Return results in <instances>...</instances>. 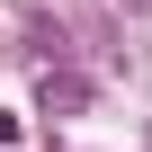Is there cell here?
<instances>
[{
    "label": "cell",
    "instance_id": "cell-3",
    "mask_svg": "<svg viewBox=\"0 0 152 152\" xmlns=\"http://www.w3.org/2000/svg\"><path fill=\"white\" fill-rule=\"evenodd\" d=\"M125 9H152V0H125Z\"/></svg>",
    "mask_w": 152,
    "mask_h": 152
},
{
    "label": "cell",
    "instance_id": "cell-1",
    "mask_svg": "<svg viewBox=\"0 0 152 152\" xmlns=\"http://www.w3.org/2000/svg\"><path fill=\"white\" fill-rule=\"evenodd\" d=\"M36 99H45V116H72V107H90V81H81V72H45Z\"/></svg>",
    "mask_w": 152,
    "mask_h": 152
},
{
    "label": "cell",
    "instance_id": "cell-2",
    "mask_svg": "<svg viewBox=\"0 0 152 152\" xmlns=\"http://www.w3.org/2000/svg\"><path fill=\"white\" fill-rule=\"evenodd\" d=\"M9 134H18V116H0V143H9Z\"/></svg>",
    "mask_w": 152,
    "mask_h": 152
}]
</instances>
